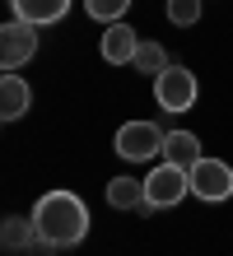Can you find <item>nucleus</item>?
Returning <instances> with one entry per match:
<instances>
[{"label":"nucleus","mask_w":233,"mask_h":256,"mask_svg":"<svg viewBox=\"0 0 233 256\" xmlns=\"http://www.w3.org/2000/svg\"><path fill=\"white\" fill-rule=\"evenodd\" d=\"M163 140H168V135L154 122H126L117 130V154L126 163H149V158L163 154Z\"/></svg>","instance_id":"nucleus-2"},{"label":"nucleus","mask_w":233,"mask_h":256,"mask_svg":"<svg viewBox=\"0 0 233 256\" xmlns=\"http://www.w3.org/2000/svg\"><path fill=\"white\" fill-rule=\"evenodd\" d=\"M28 102H33V88H28V80H19V74H5V80H0V116H5V122H19V116L28 112Z\"/></svg>","instance_id":"nucleus-9"},{"label":"nucleus","mask_w":233,"mask_h":256,"mask_svg":"<svg viewBox=\"0 0 233 256\" xmlns=\"http://www.w3.org/2000/svg\"><path fill=\"white\" fill-rule=\"evenodd\" d=\"M140 74H163L168 66H173V61H168V52L159 47V42H140V52H135V61H131Z\"/></svg>","instance_id":"nucleus-13"},{"label":"nucleus","mask_w":233,"mask_h":256,"mask_svg":"<svg viewBox=\"0 0 233 256\" xmlns=\"http://www.w3.org/2000/svg\"><path fill=\"white\" fill-rule=\"evenodd\" d=\"M163 158L177 163V168H191V163H200L205 154H200V140H196L191 130H173V135L163 140Z\"/></svg>","instance_id":"nucleus-11"},{"label":"nucleus","mask_w":233,"mask_h":256,"mask_svg":"<svg viewBox=\"0 0 233 256\" xmlns=\"http://www.w3.org/2000/svg\"><path fill=\"white\" fill-rule=\"evenodd\" d=\"M33 238H38V224L24 219V214H10L5 224H0V247H5V252H24Z\"/></svg>","instance_id":"nucleus-12"},{"label":"nucleus","mask_w":233,"mask_h":256,"mask_svg":"<svg viewBox=\"0 0 233 256\" xmlns=\"http://www.w3.org/2000/svg\"><path fill=\"white\" fill-rule=\"evenodd\" d=\"M33 224H38V238L56 247H75L89 233V210L75 191H47L33 205Z\"/></svg>","instance_id":"nucleus-1"},{"label":"nucleus","mask_w":233,"mask_h":256,"mask_svg":"<svg viewBox=\"0 0 233 256\" xmlns=\"http://www.w3.org/2000/svg\"><path fill=\"white\" fill-rule=\"evenodd\" d=\"M168 19H173L177 28L196 24V19H200V0H168Z\"/></svg>","instance_id":"nucleus-15"},{"label":"nucleus","mask_w":233,"mask_h":256,"mask_svg":"<svg viewBox=\"0 0 233 256\" xmlns=\"http://www.w3.org/2000/svg\"><path fill=\"white\" fill-rule=\"evenodd\" d=\"M66 5L70 0H10V10H14V19H24V24H61L66 19Z\"/></svg>","instance_id":"nucleus-8"},{"label":"nucleus","mask_w":233,"mask_h":256,"mask_svg":"<svg viewBox=\"0 0 233 256\" xmlns=\"http://www.w3.org/2000/svg\"><path fill=\"white\" fill-rule=\"evenodd\" d=\"M38 52V24H24V19H10L0 28V66L5 70H19L33 61Z\"/></svg>","instance_id":"nucleus-6"},{"label":"nucleus","mask_w":233,"mask_h":256,"mask_svg":"<svg viewBox=\"0 0 233 256\" xmlns=\"http://www.w3.org/2000/svg\"><path fill=\"white\" fill-rule=\"evenodd\" d=\"M103 61L107 66H131L135 61V52H140V33L126 24H107V33H103Z\"/></svg>","instance_id":"nucleus-7"},{"label":"nucleus","mask_w":233,"mask_h":256,"mask_svg":"<svg viewBox=\"0 0 233 256\" xmlns=\"http://www.w3.org/2000/svg\"><path fill=\"white\" fill-rule=\"evenodd\" d=\"M154 98L163 112H186L196 102V74L182 66H168L163 74H154Z\"/></svg>","instance_id":"nucleus-5"},{"label":"nucleus","mask_w":233,"mask_h":256,"mask_svg":"<svg viewBox=\"0 0 233 256\" xmlns=\"http://www.w3.org/2000/svg\"><path fill=\"white\" fill-rule=\"evenodd\" d=\"M107 205L112 210H154L145 196V182H135V177H112L107 182Z\"/></svg>","instance_id":"nucleus-10"},{"label":"nucleus","mask_w":233,"mask_h":256,"mask_svg":"<svg viewBox=\"0 0 233 256\" xmlns=\"http://www.w3.org/2000/svg\"><path fill=\"white\" fill-rule=\"evenodd\" d=\"M24 256H56V242H47V238H33V242L24 247Z\"/></svg>","instance_id":"nucleus-16"},{"label":"nucleus","mask_w":233,"mask_h":256,"mask_svg":"<svg viewBox=\"0 0 233 256\" xmlns=\"http://www.w3.org/2000/svg\"><path fill=\"white\" fill-rule=\"evenodd\" d=\"M186 191H191V177H186V168H177V163H168V158L145 177V196H149V205H154V210L177 205Z\"/></svg>","instance_id":"nucleus-4"},{"label":"nucleus","mask_w":233,"mask_h":256,"mask_svg":"<svg viewBox=\"0 0 233 256\" xmlns=\"http://www.w3.org/2000/svg\"><path fill=\"white\" fill-rule=\"evenodd\" d=\"M186 177H191V196H200V200H228L233 196V168L219 158H200L186 168Z\"/></svg>","instance_id":"nucleus-3"},{"label":"nucleus","mask_w":233,"mask_h":256,"mask_svg":"<svg viewBox=\"0 0 233 256\" xmlns=\"http://www.w3.org/2000/svg\"><path fill=\"white\" fill-rule=\"evenodd\" d=\"M84 10H89V19H98V24H121V14L131 10V0H84Z\"/></svg>","instance_id":"nucleus-14"}]
</instances>
